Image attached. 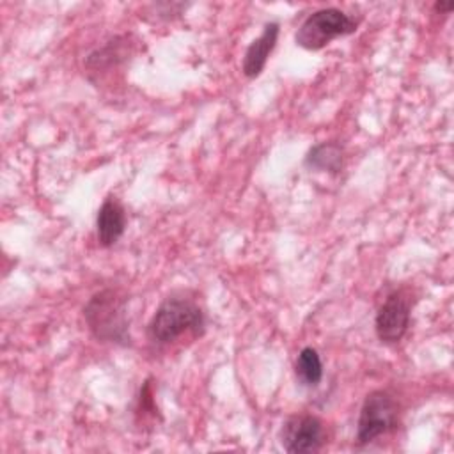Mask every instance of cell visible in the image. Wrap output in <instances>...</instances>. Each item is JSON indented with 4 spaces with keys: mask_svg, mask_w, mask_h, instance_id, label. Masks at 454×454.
<instances>
[{
    "mask_svg": "<svg viewBox=\"0 0 454 454\" xmlns=\"http://www.w3.org/2000/svg\"><path fill=\"white\" fill-rule=\"evenodd\" d=\"M410 326V300L395 291L387 296L376 312L374 328L383 344H397Z\"/></svg>",
    "mask_w": 454,
    "mask_h": 454,
    "instance_id": "8992f818",
    "label": "cell"
},
{
    "mask_svg": "<svg viewBox=\"0 0 454 454\" xmlns=\"http://www.w3.org/2000/svg\"><path fill=\"white\" fill-rule=\"evenodd\" d=\"M204 330V314L200 307L183 296L167 298L149 321L147 333L154 344L165 346L184 333L199 335Z\"/></svg>",
    "mask_w": 454,
    "mask_h": 454,
    "instance_id": "6da1fadb",
    "label": "cell"
},
{
    "mask_svg": "<svg viewBox=\"0 0 454 454\" xmlns=\"http://www.w3.org/2000/svg\"><path fill=\"white\" fill-rule=\"evenodd\" d=\"M277 39H278V25L273 21L266 23L261 35L254 39L245 51L241 67L247 78H255L262 73L266 60L277 44Z\"/></svg>",
    "mask_w": 454,
    "mask_h": 454,
    "instance_id": "ba28073f",
    "label": "cell"
},
{
    "mask_svg": "<svg viewBox=\"0 0 454 454\" xmlns=\"http://www.w3.org/2000/svg\"><path fill=\"white\" fill-rule=\"evenodd\" d=\"M85 323L92 335L103 342H129V328L126 317L124 298L114 289L96 293L83 309Z\"/></svg>",
    "mask_w": 454,
    "mask_h": 454,
    "instance_id": "7a4b0ae2",
    "label": "cell"
},
{
    "mask_svg": "<svg viewBox=\"0 0 454 454\" xmlns=\"http://www.w3.org/2000/svg\"><path fill=\"white\" fill-rule=\"evenodd\" d=\"M282 445L291 454L317 452L325 440V426L314 415H294L291 417L280 433Z\"/></svg>",
    "mask_w": 454,
    "mask_h": 454,
    "instance_id": "5b68a950",
    "label": "cell"
},
{
    "mask_svg": "<svg viewBox=\"0 0 454 454\" xmlns=\"http://www.w3.org/2000/svg\"><path fill=\"white\" fill-rule=\"evenodd\" d=\"M397 426V403L387 390L367 394L360 408L356 442L371 443L381 434L390 433Z\"/></svg>",
    "mask_w": 454,
    "mask_h": 454,
    "instance_id": "277c9868",
    "label": "cell"
},
{
    "mask_svg": "<svg viewBox=\"0 0 454 454\" xmlns=\"http://www.w3.org/2000/svg\"><path fill=\"white\" fill-rule=\"evenodd\" d=\"M356 27L358 21L348 12L335 7H326L314 11L303 20L296 30L294 41L305 50H321L333 39L353 34Z\"/></svg>",
    "mask_w": 454,
    "mask_h": 454,
    "instance_id": "3957f363",
    "label": "cell"
},
{
    "mask_svg": "<svg viewBox=\"0 0 454 454\" xmlns=\"http://www.w3.org/2000/svg\"><path fill=\"white\" fill-rule=\"evenodd\" d=\"M294 371L301 385L317 387L323 378V362L319 353L314 348H303L296 356Z\"/></svg>",
    "mask_w": 454,
    "mask_h": 454,
    "instance_id": "30bf717a",
    "label": "cell"
},
{
    "mask_svg": "<svg viewBox=\"0 0 454 454\" xmlns=\"http://www.w3.org/2000/svg\"><path fill=\"white\" fill-rule=\"evenodd\" d=\"M305 165L314 170L339 172L342 167V147L335 142L317 144L309 151Z\"/></svg>",
    "mask_w": 454,
    "mask_h": 454,
    "instance_id": "9c48e42d",
    "label": "cell"
},
{
    "mask_svg": "<svg viewBox=\"0 0 454 454\" xmlns=\"http://www.w3.org/2000/svg\"><path fill=\"white\" fill-rule=\"evenodd\" d=\"M124 229H126L124 207L115 197H108L101 204L96 218V232H98L99 245L112 247L124 234Z\"/></svg>",
    "mask_w": 454,
    "mask_h": 454,
    "instance_id": "52a82bcc",
    "label": "cell"
},
{
    "mask_svg": "<svg viewBox=\"0 0 454 454\" xmlns=\"http://www.w3.org/2000/svg\"><path fill=\"white\" fill-rule=\"evenodd\" d=\"M452 7H454L452 2H447V4H445V2H436V4H434V9H436V11H442V12H449Z\"/></svg>",
    "mask_w": 454,
    "mask_h": 454,
    "instance_id": "8fae6325",
    "label": "cell"
}]
</instances>
